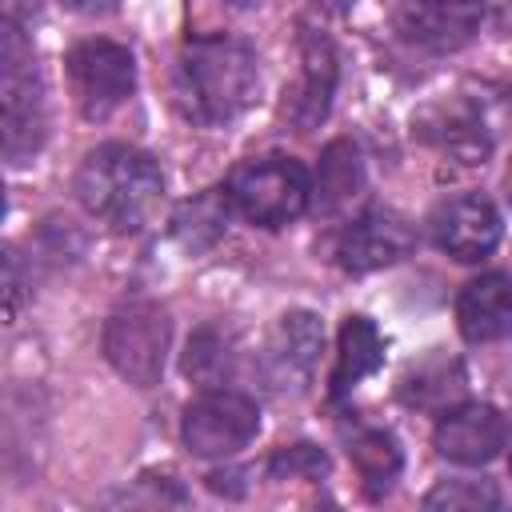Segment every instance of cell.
Instances as JSON below:
<instances>
[{
  "label": "cell",
  "instance_id": "cell-2",
  "mask_svg": "<svg viewBox=\"0 0 512 512\" xmlns=\"http://www.w3.org/2000/svg\"><path fill=\"white\" fill-rule=\"evenodd\" d=\"M72 192L84 212L112 232H140L160 208L164 176L148 152L132 144H100L80 160Z\"/></svg>",
  "mask_w": 512,
  "mask_h": 512
},
{
  "label": "cell",
  "instance_id": "cell-19",
  "mask_svg": "<svg viewBox=\"0 0 512 512\" xmlns=\"http://www.w3.org/2000/svg\"><path fill=\"white\" fill-rule=\"evenodd\" d=\"M348 456L368 488V496H384L400 472V448H396V436L384 432V428H360L352 440H348Z\"/></svg>",
  "mask_w": 512,
  "mask_h": 512
},
{
  "label": "cell",
  "instance_id": "cell-12",
  "mask_svg": "<svg viewBox=\"0 0 512 512\" xmlns=\"http://www.w3.org/2000/svg\"><path fill=\"white\" fill-rule=\"evenodd\" d=\"M504 416L492 404H452L440 412L432 444L452 464H488L504 448Z\"/></svg>",
  "mask_w": 512,
  "mask_h": 512
},
{
  "label": "cell",
  "instance_id": "cell-10",
  "mask_svg": "<svg viewBox=\"0 0 512 512\" xmlns=\"http://www.w3.org/2000/svg\"><path fill=\"white\" fill-rule=\"evenodd\" d=\"M428 232H432V244L440 252H448L460 264H476L500 244L504 224H500V212L488 196L464 192V196L436 204V212L428 216Z\"/></svg>",
  "mask_w": 512,
  "mask_h": 512
},
{
  "label": "cell",
  "instance_id": "cell-22",
  "mask_svg": "<svg viewBox=\"0 0 512 512\" xmlns=\"http://www.w3.org/2000/svg\"><path fill=\"white\" fill-rule=\"evenodd\" d=\"M424 508H448V512H480V508H500V492L492 480H440L428 496Z\"/></svg>",
  "mask_w": 512,
  "mask_h": 512
},
{
  "label": "cell",
  "instance_id": "cell-20",
  "mask_svg": "<svg viewBox=\"0 0 512 512\" xmlns=\"http://www.w3.org/2000/svg\"><path fill=\"white\" fill-rule=\"evenodd\" d=\"M464 392V372L456 360L432 356L428 364L412 368L404 380V400L416 408H452Z\"/></svg>",
  "mask_w": 512,
  "mask_h": 512
},
{
  "label": "cell",
  "instance_id": "cell-11",
  "mask_svg": "<svg viewBox=\"0 0 512 512\" xmlns=\"http://www.w3.org/2000/svg\"><path fill=\"white\" fill-rule=\"evenodd\" d=\"M412 248V228L404 216L388 212V208H368L364 216H356L340 240H336V264L352 276L376 272L396 264L400 256H408Z\"/></svg>",
  "mask_w": 512,
  "mask_h": 512
},
{
  "label": "cell",
  "instance_id": "cell-4",
  "mask_svg": "<svg viewBox=\"0 0 512 512\" xmlns=\"http://www.w3.org/2000/svg\"><path fill=\"white\" fill-rule=\"evenodd\" d=\"M224 188L232 208L260 228H284L312 208V180L304 164L280 152L236 164Z\"/></svg>",
  "mask_w": 512,
  "mask_h": 512
},
{
  "label": "cell",
  "instance_id": "cell-1",
  "mask_svg": "<svg viewBox=\"0 0 512 512\" xmlns=\"http://www.w3.org/2000/svg\"><path fill=\"white\" fill-rule=\"evenodd\" d=\"M260 88L256 52L240 36H192L176 56V104L192 124L220 128L236 120Z\"/></svg>",
  "mask_w": 512,
  "mask_h": 512
},
{
  "label": "cell",
  "instance_id": "cell-6",
  "mask_svg": "<svg viewBox=\"0 0 512 512\" xmlns=\"http://www.w3.org/2000/svg\"><path fill=\"white\" fill-rule=\"evenodd\" d=\"M68 84L84 120H108L136 88V60L116 40H80L68 52Z\"/></svg>",
  "mask_w": 512,
  "mask_h": 512
},
{
  "label": "cell",
  "instance_id": "cell-13",
  "mask_svg": "<svg viewBox=\"0 0 512 512\" xmlns=\"http://www.w3.org/2000/svg\"><path fill=\"white\" fill-rule=\"evenodd\" d=\"M300 88L292 92V124L300 132H312L324 124L328 108H332V92H336V80H340V60H336V48L324 32H312V28H300Z\"/></svg>",
  "mask_w": 512,
  "mask_h": 512
},
{
  "label": "cell",
  "instance_id": "cell-28",
  "mask_svg": "<svg viewBox=\"0 0 512 512\" xmlns=\"http://www.w3.org/2000/svg\"><path fill=\"white\" fill-rule=\"evenodd\" d=\"M508 472H512V460H508Z\"/></svg>",
  "mask_w": 512,
  "mask_h": 512
},
{
  "label": "cell",
  "instance_id": "cell-17",
  "mask_svg": "<svg viewBox=\"0 0 512 512\" xmlns=\"http://www.w3.org/2000/svg\"><path fill=\"white\" fill-rule=\"evenodd\" d=\"M432 140L456 156L460 164H484L488 148H492V136L484 128V116H476L472 108H460V104H440L432 112Z\"/></svg>",
  "mask_w": 512,
  "mask_h": 512
},
{
  "label": "cell",
  "instance_id": "cell-27",
  "mask_svg": "<svg viewBox=\"0 0 512 512\" xmlns=\"http://www.w3.org/2000/svg\"><path fill=\"white\" fill-rule=\"evenodd\" d=\"M232 4H240V8H248V4H256V0H232Z\"/></svg>",
  "mask_w": 512,
  "mask_h": 512
},
{
  "label": "cell",
  "instance_id": "cell-26",
  "mask_svg": "<svg viewBox=\"0 0 512 512\" xmlns=\"http://www.w3.org/2000/svg\"><path fill=\"white\" fill-rule=\"evenodd\" d=\"M508 196H512V164H508Z\"/></svg>",
  "mask_w": 512,
  "mask_h": 512
},
{
  "label": "cell",
  "instance_id": "cell-21",
  "mask_svg": "<svg viewBox=\"0 0 512 512\" xmlns=\"http://www.w3.org/2000/svg\"><path fill=\"white\" fill-rule=\"evenodd\" d=\"M184 372L196 384H204V388H220L232 376V348H228V340H224L220 328H196L188 336Z\"/></svg>",
  "mask_w": 512,
  "mask_h": 512
},
{
  "label": "cell",
  "instance_id": "cell-9",
  "mask_svg": "<svg viewBox=\"0 0 512 512\" xmlns=\"http://www.w3.org/2000/svg\"><path fill=\"white\" fill-rule=\"evenodd\" d=\"M396 32L424 52L464 48L484 20V0H396Z\"/></svg>",
  "mask_w": 512,
  "mask_h": 512
},
{
  "label": "cell",
  "instance_id": "cell-25",
  "mask_svg": "<svg viewBox=\"0 0 512 512\" xmlns=\"http://www.w3.org/2000/svg\"><path fill=\"white\" fill-rule=\"evenodd\" d=\"M60 4L80 12V16H104V12H116L120 0H60Z\"/></svg>",
  "mask_w": 512,
  "mask_h": 512
},
{
  "label": "cell",
  "instance_id": "cell-3",
  "mask_svg": "<svg viewBox=\"0 0 512 512\" xmlns=\"http://www.w3.org/2000/svg\"><path fill=\"white\" fill-rule=\"evenodd\" d=\"M0 136H4V160L12 168L28 164L48 136L44 84L36 72L32 44L16 20H4L0 32Z\"/></svg>",
  "mask_w": 512,
  "mask_h": 512
},
{
  "label": "cell",
  "instance_id": "cell-18",
  "mask_svg": "<svg viewBox=\"0 0 512 512\" xmlns=\"http://www.w3.org/2000/svg\"><path fill=\"white\" fill-rule=\"evenodd\" d=\"M228 212H232V200H228V188H208L200 192L196 200L180 204V212L172 216V232L184 248L200 252V248H212L224 228H228Z\"/></svg>",
  "mask_w": 512,
  "mask_h": 512
},
{
  "label": "cell",
  "instance_id": "cell-23",
  "mask_svg": "<svg viewBox=\"0 0 512 512\" xmlns=\"http://www.w3.org/2000/svg\"><path fill=\"white\" fill-rule=\"evenodd\" d=\"M268 476L272 480H320L328 476V456L316 444H292L268 460Z\"/></svg>",
  "mask_w": 512,
  "mask_h": 512
},
{
  "label": "cell",
  "instance_id": "cell-14",
  "mask_svg": "<svg viewBox=\"0 0 512 512\" xmlns=\"http://www.w3.org/2000/svg\"><path fill=\"white\" fill-rule=\"evenodd\" d=\"M456 324L468 344H492L512 332V276L484 272L464 284L456 300Z\"/></svg>",
  "mask_w": 512,
  "mask_h": 512
},
{
  "label": "cell",
  "instance_id": "cell-16",
  "mask_svg": "<svg viewBox=\"0 0 512 512\" xmlns=\"http://www.w3.org/2000/svg\"><path fill=\"white\" fill-rule=\"evenodd\" d=\"M384 364V336L368 316H348L340 324V348H336V372H332V396H344L352 384L372 376Z\"/></svg>",
  "mask_w": 512,
  "mask_h": 512
},
{
  "label": "cell",
  "instance_id": "cell-24",
  "mask_svg": "<svg viewBox=\"0 0 512 512\" xmlns=\"http://www.w3.org/2000/svg\"><path fill=\"white\" fill-rule=\"evenodd\" d=\"M24 304V276H20V256L8 248L4 252V316L16 320Z\"/></svg>",
  "mask_w": 512,
  "mask_h": 512
},
{
  "label": "cell",
  "instance_id": "cell-7",
  "mask_svg": "<svg viewBox=\"0 0 512 512\" xmlns=\"http://www.w3.org/2000/svg\"><path fill=\"white\" fill-rule=\"evenodd\" d=\"M260 432V408L252 396L232 388H208L184 408L180 436L192 456L204 460H228L236 456L252 436Z\"/></svg>",
  "mask_w": 512,
  "mask_h": 512
},
{
  "label": "cell",
  "instance_id": "cell-15",
  "mask_svg": "<svg viewBox=\"0 0 512 512\" xmlns=\"http://www.w3.org/2000/svg\"><path fill=\"white\" fill-rule=\"evenodd\" d=\"M360 192H364V160H360V148L340 136V140H332L320 152L316 180H312V208L320 216H336Z\"/></svg>",
  "mask_w": 512,
  "mask_h": 512
},
{
  "label": "cell",
  "instance_id": "cell-8",
  "mask_svg": "<svg viewBox=\"0 0 512 512\" xmlns=\"http://www.w3.org/2000/svg\"><path fill=\"white\" fill-rule=\"evenodd\" d=\"M320 348H324V324L312 312H284L276 320V328L268 332L256 368L264 376V384L276 396H300L320 364Z\"/></svg>",
  "mask_w": 512,
  "mask_h": 512
},
{
  "label": "cell",
  "instance_id": "cell-5",
  "mask_svg": "<svg viewBox=\"0 0 512 512\" xmlns=\"http://www.w3.org/2000/svg\"><path fill=\"white\" fill-rule=\"evenodd\" d=\"M172 320L156 300H128L104 324V360L132 384L152 388L164 372Z\"/></svg>",
  "mask_w": 512,
  "mask_h": 512
}]
</instances>
